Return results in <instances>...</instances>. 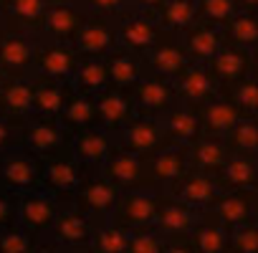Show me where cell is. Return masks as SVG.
I'll list each match as a JSON object with an SVG mask.
<instances>
[{
  "instance_id": "6da1fadb",
  "label": "cell",
  "mask_w": 258,
  "mask_h": 253,
  "mask_svg": "<svg viewBox=\"0 0 258 253\" xmlns=\"http://www.w3.org/2000/svg\"><path fill=\"white\" fill-rule=\"evenodd\" d=\"M101 220L86 215L71 203H63L48 235L43 238V253H89V243L94 238V230Z\"/></svg>"
},
{
  "instance_id": "7a4b0ae2",
  "label": "cell",
  "mask_w": 258,
  "mask_h": 253,
  "mask_svg": "<svg viewBox=\"0 0 258 253\" xmlns=\"http://www.w3.org/2000/svg\"><path fill=\"white\" fill-rule=\"evenodd\" d=\"M71 140L74 135L58 121V116L31 114L21 124V147L41 160L71 152Z\"/></svg>"
},
{
  "instance_id": "3957f363",
  "label": "cell",
  "mask_w": 258,
  "mask_h": 253,
  "mask_svg": "<svg viewBox=\"0 0 258 253\" xmlns=\"http://www.w3.org/2000/svg\"><path fill=\"white\" fill-rule=\"evenodd\" d=\"M162 200V190H152V187H135V190H124L119 193V200L109 215L111 223L121 225L124 230H137V228H147L155 225V215Z\"/></svg>"
},
{
  "instance_id": "277c9868",
  "label": "cell",
  "mask_w": 258,
  "mask_h": 253,
  "mask_svg": "<svg viewBox=\"0 0 258 253\" xmlns=\"http://www.w3.org/2000/svg\"><path fill=\"white\" fill-rule=\"evenodd\" d=\"M41 172H43V160L23 147L0 152V185L13 190L16 195L41 187Z\"/></svg>"
},
{
  "instance_id": "5b68a950",
  "label": "cell",
  "mask_w": 258,
  "mask_h": 253,
  "mask_svg": "<svg viewBox=\"0 0 258 253\" xmlns=\"http://www.w3.org/2000/svg\"><path fill=\"white\" fill-rule=\"evenodd\" d=\"M116 200H119V190L101 175V170H89L79 182L76 193L71 195V205H76L79 210H84L96 220H109Z\"/></svg>"
},
{
  "instance_id": "8992f818",
  "label": "cell",
  "mask_w": 258,
  "mask_h": 253,
  "mask_svg": "<svg viewBox=\"0 0 258 253\" xmlns=\"http://www.w3.org/2000/svg\"><path fill=\"white\" fill-rule=\"evenodd\" d=\"M79 64V53L66 41L41 38L36 36V53H33V74L48 76L63 84H71L74 71Z\"/></svg>"
},
{
  "instance_id": "52a82bcc",
  "label": "cell",
  "mask_w": 258,
  "mask_h": 253,
  "mask_svg": "<svg viewBox=\"0 0 258 253\" xmlns=\"http://www.w3.org/2000/svg\"><path fill=\"white\" fill-rule=\"evenodd\" d=\"M142 61H145V69L150 74H157V76H165L170 81H175L192 61L182 46V38L180 33H170V31H162L160 38L142 53Z\"/></svg>"
},
{
  "instance_id": "ba28073f",
  "label": "cell",
  "mask_w": 258,
  "mask_h": 253,
  "mask_svg": "<svg viewBox=\"0 0 258 253\" xmlns=\"http://www.w3.org/2000/svg\"><path fill=\"white\" fill-rule=\"evenodd\" d=\"M86 172L89 170L71 152H63V155H56V157L43 160L41 187L46 193H51L56 200L71 203V195L76 193V187H79V182L84 180Z\"/></svg>"
},
{
  "instance_id": "9c48e42d",
  "label": "cell",
  "mask_w": 258,
  "mask_h": 253,
  "mask_svg": "<svg viewBox=\"0 0 258 253\" xmlns=\"http://www.w3.org/2000/svg\"><path fill=\"white\" fill-rule=\"evenodd\" d=\"M195 218H198V210L180 203L170 193H162V200L155 215V228L170 240V253H185V235L190 233Z\"/></svg>"
},
{
  "instance_id": "30bf717a",
  "label": "cell",
  "mask_w": 258,
  "mask_h": 253,
  "mask_svg": "<svg viewBox=\"0 0 258 253\" xmlns=\"http://www.w3.org/2000/svg\"><path fill=\"white\" fill-rule=\"evenodd\" d=\"M116 140L121 150H129L140 157H150L157 150L170 145L160 116H147V114H135L129 119V124L116 135Z\"/></svg>"
},
{
  "instance_id": "8fae6325",
  "label": "cell",
  "mask_w": 258,
  "mask_h": 253,
  "mask_svg": "<svg viewBox=\"0 0 258 253\" xmlns=\"http://www.w3.org/2000/svg\"><path fill=\"white\" fill-rule=\"evenodd\" d=\"M190 170L187 162V147L167 145L157 150L155 155L145 157V187L167 193L175 180H180Z\"/></svg>"
},
{
  "instance_id": "7c38bea8",
  "label": "cell",
  "mask_w": 258,
  "mask_h": 253,
  "mask_svg": "<svg viewBox=\"0 0 258 253\" xmlns=\"http://www.w3.org/2000/svg\"><path fill=\"white\" fill-rule=\"evenodd\" d=\"M61 200H56L51 193H46L43 187H36L31 193L18 195V225H23L26 230H31L38 238H46L58 210H61Z\"/></svg>"
},
{
  "instance_id": "4fadbf2b",
  "label": "cell",
  "mask_w": 258,
  "mask_h": 253,
  "mask_svg": "<svg viewBox=\"0 0 258 253\" xmlns=\"http://www.w3.org/2000/svg\"><path fill=\"white\" fill-rule=\"evenodd\" d=\"M71 46H74V51L79 56L104 58L114 46H119V41H116V21L106 18V16L89 13L86 21L81 23V28L76 31Z\"/></svg>"
},
{
  "instance_id": "5bb4252c",
  "label": "cell",
  "mask_w": 258,
  "mask_h": 253,
  "mask_svg": "<svg viewBox=\"0 0 258 253\" xmlns=\"http://www.w3.org/2000/svg\"><path fill=\"white\" fill-rule=\"evenodd\" d=\"M210 69V74L215 76L218 86L225 89L235 81H240L248 74L258 71V56L253 48H243V46H233V43H223L218 48V53L205 64Z\"/></svg>"
},
{
  "instance_id": "9a60e30c",
  "label": "cell",
  "mask_w": 258,
  "mask_h": 253,
  "mask_svg": "<svg viewBox=\"0 0 258 253\" xmlns=\"http://www.w3.org/2000/svg\"><path fill=\"white\" fill-rule=\"evenodd\" d=\"M162 33V26L157 21L155 13L147 11H126L119 21H116V41L119 46L135 51V53H145Z\"/></svg>"
},
{
  "instance_id": "2e32d148",
  "label": "cell",
  "mask_w": 258,
  "mask_h": 253,
  "mask_svg": "<svg viewBox=\"0 0 258 253\" xmlns=\"http://www.w3.org/2000/svg\"><path fill=\"white\" fill-rule=\"evenodd\" d=\"M89 11L84 8L81 0H51L46 8L41 38H53V41H66L71 43L81 23L86 21Z\"/></svg>"
},
{
  "instance_id": "e0dca14e",
  "label": "cell",
  "mask_w": 258,
  "mask_h": 253,
  "mask_svg": "<svg viewBox=\"0 0 258 253\" xmlns=\"http://www.w3.org/2000/svg\"><path fill=\"white\" fill-rule=\"evenodd\" d=\"M119 147V140L114 132L104 126H89L84 132H76L71 140V155L86 167V170H99Z\"/></svg>"
},
{
  "instance_id": "ac0fdd59",
  "label": "cell",
  "mask_w": 258,
  "mask_h": 253,
  "mask_svg": "<svg viewBox=\"0 0 258 253\" xmlns=\"http://www.w3.org/2000/svg\"><path fill=\"white\" fill-rule=\"evenodd\" d=\"M132 99H135L137 114H147V116H162L177 101L172 81L165 76L150 74V71H145L142 79L135 84Z\"/></svg>"
},
{
  "instance_id": "d6986e66",
  "label": "cell",
  "mask_w": 258,
  "mask_h": 253,
  "mask_svg": "<svg viewBox=\"0 0 258 253\" xmlns=\"http://www.w3.org/2000/svg\"><path fill=\"white\" fill-rule=\"evenodd\" d=\"M33 53L36 36L18 31H6L0 36V71L8 79L33 76Z\"/></svg>"
},
{
  "instance_id": "ffe728a7",
  "label": "cell",
  "mask_w": 258,
  "mask_h": 253,
  "mask_svg": "<svg viewBox=\"0 0 258 253\" xmlns=\"http://www.w3.org/2000/svg\"><path fill=\"white\" fill-rule=\"evenodd\" d=\"M94 104H96V124L114 135H119L129 124V119L137 114L132 91L114 89V86H106L104 91L94 94Z\"/></svg>"
},
{
  "instance_id": "44dd1931",
  "label": "cell",
  "mask_w": 258,
  "mask_h": 253,
  "mask_svg": "<svg viewBox=\"0 0 258 253\" xmlns=\"http://www.w3.org/2000/svg\"><path fill=\"white\" fill-rule=\"evenodd\" d=\"M172 198H177L180 203L190 205L192 210L203 213V210H210L218 200V195L223 193L218 180L213 175H205V172H195V170H187L180 180H175L167 190Z\"/></svg>"
},
{
  "instance_id": "7402d4cb",
  "label": "cell",
  "mask_w": 258,
  "mask_h": 253,
  "mask_svg": "<svg viewBox=\"0 0 258 253\" xmlns=\"http://www.w3.org/2000/svg\"><path fill=\"white\" fill-rule=\"evenodd\" d=\"M210 210L225 230L258 220V190H223Z\"/></svg>"
},
{
  "instance_id": "603a6c76",
  "label": "cell",
  "mask_w": 258,
  "mask_h": 253,
  "mask_svg": "<svg viewBox=\"0 0 258 253\" xmlns=\"http://www.w3.org/2000/svg\"><path fill=\"white\" fill-rule=\"evenodd\" d=\"M172 86H175L177 101L190 104L195 109H200L203 104H208L220 91V86H218L215 76L210 74V69L205 64H195V61L172 81Z\"/></svg>"
},
{
  "instance_id": "cb8c5ba5",
  "label": "cell",
  "mask_w": 258,
  "mask_h": 253,
  "mask_svg": "<svg viewBox=\"0 0 258 253\" xmlns=\"http://www.w3.org/2000/svg\"><path fill=\"white\" fill-rule=\"evenodd\" d=\"M185 253H228V230L213 210L198 213L190 233L185 235Z\"/></svg>"
},
{
  "instance_id": "d4e9b609",
  "label": "cell",
  "mask_w": 258,
  "mask_h": 253,
  "mask_svg": "<svg viewBox=\"0 0 258 253\" xmlns=\"http://www.w3.org/2000/svg\"><path fill=\"white\" fill-rule=\"evenodd\" d=\"M160 121H162V130H165L170 145L187 147V145H192V142L203 135L200 109H195V106H190V104H182V101H175V104L160 116Z\"/></svg>"
},
{
  "instance_id": "484cf974",
  "label": "cell",
  "mask_w": 258,
  "mask_h": 253,
  "mask_svg": "<svg viewBox=\"0 0 258 253\" xmlns=\"http://www.w3.org/2000/svg\"><path fill=\"white\" fill-rule=\"evenodd\" d=\"M99 170L111 185H116L119 193L145 185V157L129 152V150H121V147H116V152Z\"/></svg>"
},
{
  "instance_id": "4316f807",
  "label": "cell",
  "mask_w": 258,
  "mask_h": 253,
  "mask_svg": "<svg viewBox=\"0 0 258 253\" xmlns=\"http://www.w3.org/2000/svg\"><path fill=\"white\" fill-rule=\"evenodd\" d=\"M104 69H106V81L114 89H124V91H132L135 84L142 79L145 61L140 53L129 51L124 46H114L106 56H104Z\"/></svg>"
},
{
  "instance_id": "83f0119b",
  "label": "cell",
  "mask_w": 258,
  "mask_h": 253,
  "mask_svg": "<svg viewBox=\"0 0 258 253\" xmlns=\"http://www.w3.org/2000/svg\"><path fill=\"white\" fill-rule=\"evenodd\" d=\"M228 147L223 142V137L218 135H200L192 145H187V162H190V170L195 172H205V175H218L223 162L228 160Z\"/></svg>"
},
{
  "instance_id": "f1b7e54d",
  "label": "cell",
  "mask_w": 258,
  "mask_h": 253,
  "mask_svg": "<svg viewBox=\"0 0 258 253\" xmlns=\"http://www.w3.org/2000/svg\"><path fill=\"white\" fill-rule=\"evenodd\" d=\"M0 114L23 124L33 114V76L8 79L0 94Z\"/></svg>"
},
{
  "instance_id": "f546056e",
  "label": "cell",
  "mask_w": 258,
  "mask_h": 253,
  "mask_svg": "<svg viewBox=\"0 0 258 253\" xmlns=\"http://www.w3.org/2000/svg\"><path fill=\"white\" fill-rule=\"evenodd\" d=\"M180 38H182V46H185L190 61H195V64H208L218 53V48L225 43L220 28L213 23H205V21L192 23L185 33H180Z\"/></svg>"
},
{
  "instance_id": "4dcf8cb0",
  "label": "cell",
  "mask_w": 258,
  "mask_h": 253,
  "mask_svg": "<svg viewBox=\"0 0 258 253\" xmlns=\"http://www.w3.org/2000/svg\"><path fill=\"white\" fill-rule=\"evenodd\" d=\"M215 180L220 190H258V157L228 155Z\"/></svg>"
},
{
  "instance_id": "1f68e13d",
  "label": "cell",
  "mask_w": 258,
  "mask_h": 253,
  "mask_svg": "<svg viewBox=\"0 0 258 253\" xmlns=\"http://www.w3.org/2000/svg\"><path fill=\"white\" fill-rule=\"evenodd\" d=\"M48 3L51 0H8V13H6L3 28L38 36L41 28H43Z\"/></svg>"
},
{
  "instance_id": "d6a6232c",
  "label": "cell",
  "mask_w": 258,
  "mask_h": 253,
  "mask_svg": "<svg viewBox=\"0 0 258 253\" xmlns=\"http://www.w3.org/2000/svg\"><path fill=\"white\" fill-rule=\"evenodd\" d=\"M58 121L66 126L71 135L84 132L89 126H96V104H94V94H84L71 89L61 111H58Z\"/></svg>"
},
{
  "instance_id": "836d02e7",
  "label": "cell",
  "mask_w": 258,
  "mask_h": 253,
  "mask_svg": "<svg viewBox=\"0 0 258 253\" xmlns=\"http://www.w3.org/2000/svg\"><path fill=\"white\" fill-rule=\"evenodd\" d=\"M240 116H243V114L233 106V101H230L223 91H218L208 104L200 106V121H203V132H205V135H218V137H223Z\"/></svg>"
},
{
  "instance_id": "e575fe53",
  "label": "cell",
  "mask_w": 258,
  "mask_h": 253,
  "mask_svg": "<svg viewBox=\"0 0 258 253\" xmlns=\"http://www.w3.org/2000/svg\"><path fill=\"white\" fill-rule=\"evenodd\" d=\"M69 91H71V84L33 74V114L58 116Z\"/></svg>"
},
{
  "instance_id": "d590c367",
  "label": "cell",
  "mask_w": 258,
  "mask_h": 253,
  "mask_svg": "<svg viewBox=\"0 0 258 253\" xmlns=\"http://www.w3.org/2000/svg\"><path fill=\"white\" fill-rule=\"evenodd\" d=\"M258 11H235L223 26V41L233 43V46H243V48H253L258 51Z\"/></svg>"
},
{
  "instance_id": "8d00e7d4",
  "label": "cell",
  "mask_w": 258,
  "mask_h": 253,
  "mask_svg": "<svg viewBox=\"0 0 258 253\" xmlns=\"http://www.w3.org/2000/svg\"><path fill=\"white\" fill-rule=\"evenodd\" d=\"M162 31L185 33L192 23H198V0H165L155 11Z\"/></svg>"
},
{
  "instance_id": "74e56055",
  "label": "cell",
  "mask_w": 258,
  "mask_h": 253,
  "mask_svg": "<svg viewBox=\"0 0 258 253\" xmlns=\"http://www.w3.org/2000/svg\"><path fill=\"white\" fill-rule=\"evenodd\" d=\"M223 142L230 155L258 157V121L255 116H240L223 135Z\"/></svg>"
},
{
  "instance_id": "f35d334b",
  "label": "cell",
  "mask_w": 258,
  "mask_h": 253,
  "mask_svg": "<svg viewBox=\"0 0 258 253\" xmlns=\"http://www.w3.org/2000/svg\"><path fill=\"white\" fill-rule=\"evenodd\" d=\"M109 86L106 81V69H104V58H91V56H79L74 79H71V89L84 91V94H99Z\"/></svg>"
},
{
  "instance_id": "ab89813d",
  "label": "cell",
  "mask_w": 258,
  "mask_h": 253,
  "mask_svg": "<svg viewBox=\"0 0 258 253\" xmlns=\"http://www.w3.org/2000/svg\"><path fill=\"white\" fill-rule=\"evenodd\" d=\"M126 245H129V230H124L111 220H101L89 243V253H126Z\"/></svg>"
},
{
  "instance_id": "60d3db41",
  "label": "cell",
  "mask_w": 258,
  "mask_h": 253,
  "mask_svg": "<svg viewBox=\"0 0 258 253\" xmlns=\"http://www.w3.org/2000/svg\"><path fill=\"white\" fill-rule=\"evenodd\" d=\"M255 76H258V71L243 76L240 81H235L225 89H220L243 116H258V84H255Z\"/></svg>"
},
{
  "instance_id": "b9f144b4",
  "label": "cell",
  "mask_w": 258,
  "mask_h": 253,
  "mask_svg": "<svg viewBox=\"0 0 258 253\" xmlns=\"http://www.w3.org/2000/svg\"><path fill=\"white\" fill-rule=\"evenodd\" d=\"M0 253H43V238L16 223L0 230Z\"/></svg>"
},
{
  "instance_id": "7bdbcfd3",
  "label": "cell",
  "mask_w": 258,
  "mask_h": 253,
  "mask_svg": "<svg viewBox=\"0 0 258 253\" xmlns=\"http://www.w3.org/2000/svg\"><path fill=\"white\" fill-rule=\"evenodd\" d=\"M126 253H170V240L155 225L137 228L129 233Z\"/></svg>"
},
{
  "instance_id": "ee69618b",
  "label": "cell",
  "mask_w": 258,
  "mask_h": 253,
  "mask_svg": "<svg viewBox=\"0 0 258 253\" xmlns=\"http://www.w3.org/2000/svg\"><path fill=\"white\" fill-rule=\"evenodd\" d=\"M255 250H258V220L228 230V253H255Z\"/></svg>"
},
{
  "instance_id": "f6af8a7d",
  "label": "cell",
  "mask_w": 258,
  "mask_h": 253,
  "mask_svg": "<svg viewBox=\"0 0 258 253\" xmlns=\"http://www.w3.org/2000/svg\"><path fill=\"white\" fill-rule=\"evenodd\" d=\"M238 11L235 0H198V18L213 26H223Z\"/></svg>"
},
{
  "instance_id": "bcb514c9",
  "label": "cell",
  "mask_w": 258,
  "mask_h": 253,
  "mask_svg": "<svg viewBox=\"0 0 258 253\" xmlns=\"http://www.w3.org/2000/svg\"><path fill=\"white\" fill-rule=\"evenodd\" d=\"M81 3L89 13L106 16V18H114V21H119L126 11H132L129 0H81Z\"/></svg>"
},
{
  "instance_id": "7dc6e473",
  "label": "cell",
  "mask_w": 258,
  "mask_h": 253,
  "mask_svg": "<svg viewBox=\"0 0 258 253\" xmlns=\"http://www.w3.org/2000/svg\"><path fill=\"white\" fill-rule=\"evenodd\" d=\"M18 223V195L0 185V230Z\"/></svg>"
},
{
  "instance_id": "c3c4849f",
  "label": "cell",
  "mask_w": 258,
  "mask_h": 253,
  "mask_svg": "<svg viewBox=\"0 0 258 253\" xmlns=\"http://www.w3.org/2000/svg\"><path fill=\"white\" fill-rule=\"evenodd\" d=\"M13 147H21V124L0 114V152H8Z\"/></svg>"
},
{
  "instance_id": "681fc988",
  "label": "cell",
  "mask_w": 258,
  "mask_h": 253,
  "mask_svg": "<svg viewBox=\"0 0 258 253\" xmlns=\"http://www.w3.org/2000/svg\"><path fill=\"white\" fill-rule=\"evenodd\" d=\"M162 3L165 0H129V6H132L135 11H147V13H155Z\"/></svg>"
},
{
  "instance_id": "f907efd6",
  "label": "cell",
  "mask_w": 258,
  "mask_h": 253,
  "mask_svg": "<svg viewBox=\"0 0 258 253\" xmlns=\"http://www.w3.org/2000/svg\"><path fill=\"white\" fill-rule=\"evenodd\" d=\"M238 11H258V0H235Z\"/></svg>"
},
{
  "instance_id": "816d5d0a",
  "label": "cell",
  "mask_w": 258,
  "mask_h": 253,
  "mask_svg": "<svg viewBox=\"0 0 258 253\" xmlns=\"http://www.w3.org/2000/svg\"><path fill=\"white\" fill-rule=\"evenodd\" d=\"M6 13H8V0H0V26L6 23Z\"/></svg>"
},
{
  "instance_id": "f5cc1de1",
  "label": "cell",
  "mask_w": 258,
  "mask_h": 253,
  "mask_svg": "<svg viewBox=\"0 0 258 253\" xmlns=\"http://www.w3.org/2000/svg\"><path fill=\"white\" fill-rule=\"evenodd\" d=\"M6 81H8V76H6L3 71H0V94H3V86H6Z\"/></svg>"
},
{
  "instance_id": "db71d44e",
  "label": "cell",
  "mask_w": 258,
  "mask_h": 253,
  "mask_svg": "<svg viewBox=\"0 0 258 253\" xmlns=\"http://www.w3.org/2000/svg\"><path fill=\"white\" fill-rule=\"evenodd\" d=\"M3 33H6V28H3V26H0V36H3Z\"/></svg>"
}]
</instances>
